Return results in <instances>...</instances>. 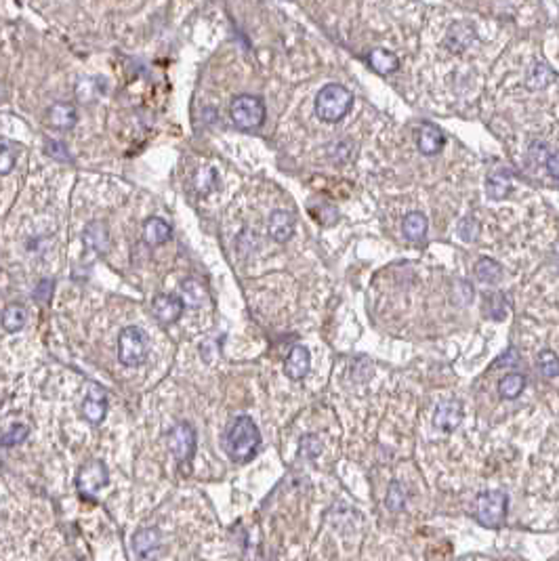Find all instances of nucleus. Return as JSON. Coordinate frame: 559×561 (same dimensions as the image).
<instances>
[{
	"label": "nucleus",
	"instance_id": "473e14b6",
	"mask_svg": "<svg viewBox=\"0 0 559 561\" xmlns=\"http://www.w3.org/2000/svg\"><path fill=\"white\" fill-rule=\"evenodd\" d=\"M478 231H480V225L471 217H467L458 223V236H460L463 242H473L478 238Z\"/></svg>",
	"mask_w": 559,
	"mask_h": 561
},
{
	"label": "nucleus",
	"instance_id": "c9c22d12",
	"mask_svg": "<svg viewBox=\"0 0 559 561\" xmlns=\"http://www.w3.org/2000/svg\"><path fill=\"white\" fill-rule=\"evenodd\" d=\"M547 171H549V175H551L553 179H559V151L551 153V156L547 158Z\"/></svg>",
	"mask_w": 559,
	"mask_h": 561
},
{
	"label": "nucleus",
	"instance_id": "1a4fd4ad",
	"mask_svg": "<svg viewBox=\"0 0 559 561\" xmlns=\"http://www.w3.org/2000/svg\"><path fill=\"white\" fill-rule=\"evenodd\" d=\"M269 238L278 244H284L293 238L295 233V217L288 211H273L267 221Z\"/></svg>",
	"mask_w": 559,
	"mask_h": 561
},
{
	"label": "nucleus",
	"instance_id": "f3484780",
	"mask_svg": "<svg viewBox=\"0 0 559 561\" xmlns=\"http://www.w3.org/2000/svg\"><path fill=\"white\" fill-rule=\"evenodd\" d=\"M368 64H371V68H373L374 72L381 76L393 74L400 68V59L391 51H387V49H374V51H371Z\"/></svg>",
	"mask_w": 559,
	"mask_h": 561
},
{
	"label": "nucleus",
	"instance_id": "5701e85b",
	"mask_svg": "<svg viewBox=\"0 0 559 561\" xmlns=\"http://www.w3.org/2000/svg\"><path fill=\"white\" fill-rule=\"evenodd\" d=\"M193 187L200 196H208L219 187V175L213 166H200L196 177H193Z\"/></svg>",
	"mask_w": 559,
	"mask_h": 561
},
{
	"label": "nucleus",
	"instance_id": "4be33fe9",
	"mask_svg": "<svg viewBox=\"0 0 559 561\" xmlns=\"http://www.w3.org/2000/svg\"><path fill=\"white\" fill-rule=\"evenodd\" d=\"M523 389H525V376L522 373H509L498 380V393L505 400L520 398Z\"/></svg>",
	"mask_w": 559,
	"mask_h": 561
},
{
	"label": "nucleus",
	"instance_id": "393cba45",
	"mask_svg": "<svg viewBox=\"0 0 559 561\" xmlns=\"http://www.w3.org/2000/svg\"><path fill=\"white\" fill-rule=\"evenodd\" d=\"M555 78H558V74L547 64H536L525 76V84H528V89L538 91V89H545L547 84H551Z\"/></svg>",
	"mask_w": 559,
	"mask_h": 561
},
{
	"label": "nucleus",
	"instance_id": "9d476101",
	"mask_svg": "<svg viewBox=\"0 0 559 561\" xmlns=\"http://www.w3.org/2000/svg\"><path fill=\"white\" fill-rule=\"evenodd\" d=\"M460 423H463V406L456 400H444L433 414V425L446 433H452Z\"/></svg>",
	"mask_w": 559,
	"mask_h": 561
},
{
	"label": "nucleus",
	"instance_id": "c756f323",
	"mask_svg": "<svg viewBox=\"0 0 559 561\" xmlns=\"http://www.w3.org/2000/svg\"><path fill=\"white\" fill-rule=\"evenodd\" d=\"M404 502H406L404 490H402V486H400L398 482H393V484L389 486V492H387V507H389L391 511H400V509L404 507Z\"/></svg>",
	"mask_w": 559,
	"mask_h": 561
},
{
	"label": "nucleus",
	"instance_id": "a878e982",
	"mask_svg": "<svg viewBox=\"0 0 559 561\" xmlns=\"http://www.w3.org/2000/svg\"><path fill=\"white\" fill-rule=\"evenodd\" d=\"M26 318H28V315H26V309H24L21 305L13 303V305H9V307L4 309V313H2V326H4L6 333H17V330L24 328Z\"/></svg>",
	"mask_w": 559,
	"mask_h": 561
},
{
	"label": "nucleus",
	"instance_id": "f704fd0d",
	"mask_svg": "<svg viewBox=\"0 0 559 561\" xmlns=\"http://www.w3.org/2000/svg\"><path fill=\"white\" fill-rule=\"evenodd\" d=\"M51 290H53V282H51V280H42V282L38 284L36 293H34V299L44 303V300L51 297Z\"/></svg>",
	"mask_w": 559,
	"mask_h": 561
},
{
	"label": "nucleus",
	"instance_id": "6e6552de",
	"mask_svg": "<svg viewBox=\"0 0 559 561\" xmlns=\"http://www.w3.org/2000/svg\"><path fill=\"white\" fill-rule=\"evenodd\" d=\"M183 305H186L183 299H179V297H175V295H158V297L153 299L151 309H153V315H156L158 322H162V324H173V322H177V320L181 318Z\"/></svg>",
	"mask_w": 559,
	"mask_h": 561
},
{
	"label": "nucleus",
	"instance_id": "2eb2a0df",
	"mask_svg": "<svg viewBox=\"0 0 559 561\" xmlns=\"http://www.w3.org/2000/svg\"><path fill=\"white\" fill-rule=\"evenodd\" d=\"M49 122H51V126H55L59 131H68L78 122V112H76V108L72 103L57 101L49 110Z\"/></svg>",
	"mask_w": 559,
	"mask_h": 561
},
{
	"label": "nucleus",
	"instance_id": "6ab92c4d",
	"mask_svg": "<svg viewBox=\"0 0 559 561\" xmlns=\"http://www.w3.org/2000/svg\"><path fill=\"white\" fill-rule=\"evenodd\" d=\"M143 238L149 246H160L171 238V225L160 217H151L143 225Z\"/></svg>",
	"mask_w": 559,
	"mask_h": 561
},
{
	"label": "nucleus",
	"instance_id": "aec40b11",
	"mask_svg": "<svg viewBox=\"0 0 559 561\" xmlns=\"http://www.w3.org/2000/svg\"><path fill=\"white\" fill-rule=\"evenodd\" d=\"M485 191L492 200H505L511 191V177L507 171L498 168L494 171L490 177H488V183H485Z\"/></svg>",
	"mask_w": 559,
	"mask_h": 561
},
{
	"label": "nucleus",
	"instance_id": "20e7f679",
	"mask_svg": "<svg viewBox=\"0 0 559 561\" xmlns=\"http://www.w3.org/2000/svg\"><path fill=\"white\" fill-rule=\"evenodd\" d=\"M229 116L236 128L257 131L265 122V103L255 95H238L229 106Z\"/></svg>",
	"mask_w": 559,
	"mask_h": 561
},
{
	"label": "nucleus",
	"instance_id": "2f4dec72",
	"mask_svg": "<svg viewBox=\"0 0 559 561\" xmlns=\"http://www.w3.org/2000/svg\"><path fill=\"white\" fill-rule=\"evenodd\" d=\"M28 427L26 425H13L6 433H4V438H2V444L4 446H15V444H21L26 438H28Z\"/></svg>",
	"mask_w": 559,
	"mask_h": 561
},
{
	"label": "nucleus",
	"instance_id": "c85d7f7f",
	"mask_svg": "<svg viewBox=\"0 0 559 561\" xmlns=\"http://www.w3.org/2000/svg\"><path fill=\"white\" fill-rule=\"evenodd\" d=\"M15 162H17V156H15L13 148H11V143L6 139H2V146H0V173L9 175L13 171Z\"/></svg>",
	"mask_w": 559,
	"mask_h": 561
},
{
	"label": "nucleus",
	"instance_id": "b1692460",
	"mask_svg": "<svg viewBox=\"0 0 559 561\" xmlns=\"http://www.w3.org/2000/svg\"><path fill=\"white\" fill-rule=\"evenodd\" d=\"M475 278L482 282V284H498L503 280V267L500 263H496L494 259H480L475 263Z\"/></svg>",
	"mask_w": 559,
	"mask_h": 561
},
{
	"label": "nucleus",
	"instance_id": "f8f14e48",
	"mask_svg": "<svg viewBox=\"0 0 559 561\" xmlns=\"http://www.w3.org/2000/svg\"><path fill=\"white\" fill-rule=\"evenodd\" d=\"M444 143H446V137H444V133H442L435 124L425 122V124L420 126L416 146H418V151H420L423 156H435V153H440L442 148H444Z\"/></svg>",
	"mask_w": 559,
	"mask_h": 561
},
{
	"label": "nucleus",
	"instance_id": "39448f33",
	"mask_svg": "<svg viewBox=\"0 0 559 561\" xmlns=\"http://www.w3.org/2000/svg\"><path fill=\"white\" fill-rule=\"evenodd\" d=\"M507 494L484 492L475 500V520L484 527H500L507 515Z\"/></svg>",
	"mask_w": 559,
	"mask_h": 561
},
{
	"label": "nucleus",
	"instance_id": "423d86ee",
	"mask_svg": "<svg viewBox=\"0 0 559 561\" xmlns=\"http://www.w3.org/2000/svg\"><path fill=\"white\" fill-rule=\"evenodd\" d=\"M76 484H78V490H80L84 496L93 498V496L97 494V490H101V487L108 484V467H106V463H101V460H91L89 465H84V467L80 469V473H78Z\"/></svg>",
	"mask_w": 559,
	"mask_h": 561
},
{
	"label": "nucleus",
	"instance_id": "f257e3e1",
	"mask_svg": "<svg viewBox=\"0 0 559 561\" xmlns=\"http://www.w3.org/2000/svg\"><path fill=\"white\" fill-rule=\"evenodd\" d=\"M261 446L259 427L251 416H238L229 423L223 433V448L236 463H248Z\"/></svg>",
	"mask_w": 559,
	"mask_h": 561
},
{
	"label": "nucleus",
	"instance_id": "0eeeda50",
	"mask_svg": "<svg viewBox=\"0 0 559 561\" xmlns=\"http://www.w3.org/2000/svg\"><path fill=\"white\" fill-rule=\"evenodd\" d=\"M168 446L173 450V454L181 460L187 463L191 460L193 452H196V431L191 425L187 423H179L171 429L168 433Z\"/></svg>",
	"mask_w": 559,
	"mask_h": 561
},
{
	"label": "nucleus",
	"instance_id": "dca6fc26",
	"mask_svg": "<svg viewBox=\"0 0 559 561\" xmlns=\"http://www.w3.org/2000/svg\"><path fill=\"white\" fill-rule=\"evenodd\" d=\"M108 244H110V233H108L106 223L93 221V223L86 225V229H84V246H86L89 251L106 253V251H108Z\"/></svg>",
	"mask_w": 559,
	"mask_h": 561
},
{
	"label": "nucleus",
	"instance_id": "7c9ffc66",
	"mask_svg": "<svg viewBox=\"0 0 559 561\" xmlns=\"http://www.w3.org/2000/svg\"><path fill=\"white\" fill-rule=\"evenodd\" d=\"M320 450H322V444H320V440L316 438V435H305L303 440H301V456L303 458H309V460H313L318 454H320Z\"/></svg>",
	"mask_w": 559,
	"mask_h": 561
},
{
	"label": "nucleus",
	"instance_id": "4468645a",
	"mask_svg": "<svg viewBox=\"0 0 559 561\" xmlns=\"http://www.w3.org/2000/svg\"><path fill=\"white\" fill-rule=\"evenodd\" d=\"M311 368V355H309V349L303 347V345H295L286 358V364H284V373L288 378L293 380H301L303 376H307Z\"/></svg>",
	"mask_w": 559,
	"mask_h": 561
},
{
	"label": "nucleus",
	"instance_id": "9b49d317",
	"mask_svg": "<svg viewBox=\"0 0 559 561\" xmlns=\"http://www.w3.org/2000/svg\"><path fill=\"white\" fill-rule=\"evenodd\" d=\"M133 551L139 560H153L160 551V532L156 527H143L133 538Z\"/></svg>",
	"mask_w": 559,
	"mask_h": 561
},
{
	"label": "nucleus",
	"instance_id": "72a5a7b5",
	"mask_svg": "<svg viewBox=\"0 0 559 561\" xmlns=\"http://www.w3.org/2000/svg\"><path fill=\"white\" fill-rule=\"evenodd\" d=\"M46 153L53 156V158H57V160H61V162L72 160L70 153H68V150H66V146L59 143V141H49V143H46Z\"/></svg>",
	"mask_w": 559,
	"mask_h": 561
},
{
	"label": "nucleus",
	"instance_id": "f03ea898",
	"mask_svg": "<svg viewBox=\"0 0 559 561\" xmlns=\"http://www.w3.org/2000/svg\"><path fill=\"white\" fill-rule=\"evenodd\" d=\"M353 106V93L343 84H326L316 95V116L328 124L343 120Z\"/></svg>",
	"mask_w": 559,
	"mask_h": 561
},
{
	"label": "nucleus",
	"instance_id": "a211bd4d",
	"mask_svg": "<svg viewBox=\"0 0 559 561\" xmlns=\"http://www.w3.org/2000/svg\"><path fill=\"white\" fill-rule=\"evenodd\" d=\"M106 410H108V402H106L104 391L93 389V391L86 395L84 404H82V412H84L86 420H91V423H95V425L101 423L104 416H106Z\"/></svg>",
	"mask_w": 559,
	"mask_h": 561
},
{
	"label": "nucleus",
	"instance_id": "412c9836",
	"mask_svg": "<svg viewBox=\"0 0 559 561\" xmlns=\"http://www.w3.org/2000/svg\"><path fill=\"white\" fill-rule=\"evenodd\" d=\"M427 227H429V223H427V217L423 215V213H408L406 217H404V223H402V231H404V236H406V240H411V242H420L425 236H427Z\"/></svg>",
	"mask_w": 559,
	"mask_h": 561
},
{
	"label": "nucleus",
	"instance_id": "cd10ccee",
	"mask_svg": "<svg viewBox=\"0 0 559 561\" xmlns=\"http://www.w3.org/2000/svg\"><path fill=\"white\" fill-rule=\"evenodd\" d=\"M536 366H538V370H540L543 376H547V378H558L559 355L555 353V351H551V349H545V351L538 353V358H536Z\"/></svg>",
	"mask_w": 559,
	"mask_h": 561
},
{
	"label": "nucleus",
	"instance_id": "ddd939ff",
	"mask_svg": "<svg viewBox=\"0 0 559 561\" xmlns=\"http://www.w3.org/2000/svg\"><path fill=\"white\" fill-rule=\"evenodd\" d=\"M473 42H475V28H473L471 24H467V21L454 24V26L448 30L446 40H444V44H446L452 53H463V51L469 49Z\"/></svg>",
	"mask_w": 559,
	"mask_h": 561
},
{
	"label": "nucleus",
	"instance_id": "7ed1b4c3",
	"mask_svg": "<svg viewBox=\"0 0 559 561\" xmlns=\"http://www.w3.org/2000/svg\"><path fill=\"white\" fill-rule=\"evenodd\" d=\"M149 337L141 326H126L118 337V360L124 366H141L148 360Z\"/></svg>",
	"mask_w": 559,
	"mask_h": 561
},
{
	"label": "nucleus",
	"instance_id": "bb28decb",
	"mask_svg": "<svg viewBox=\"0 0 559 561\" xmlns=\"http://www.w3.org/2000/svg\"><path fill=\"white\" fill-rule=\"evenodd\" d=\"M181 297H183V303L189 307H200L206 299V290L198 280H186L181 284Z\"/></svg>",
	"mask_w": 559,
	"mask_h": 561
}]
</instances>
